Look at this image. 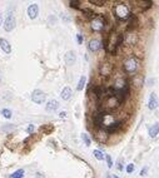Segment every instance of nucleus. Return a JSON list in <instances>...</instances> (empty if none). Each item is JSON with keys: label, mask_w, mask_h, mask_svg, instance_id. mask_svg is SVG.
<instances>
[{"label": "nucleus", "mask_w": 159, "mask_h": 178, "mask_svg": "<svg viewBox=\"0 0 159 178\" xmlns=\"http://www.w3.org/2000/svg\"><path fill=\"white\" fill-rule=\"evenodd\" d=\"M10 178H24V169H18L10 176Z\"/></svg>", "instance_id": "nucleus-22"}, {"label": "nucleus", "mask_w": 159, "mask_h": 178, "mask_svg": "<svg viewBox=\"0 0 159 178\" xmlns=\"http://www.w3.org/2000/svg\"><path fill=\"white\" fill-rule=\"evenodd\" d=\"M82 11H83V14L85 15V16H88V18H91V19H93V18L95 16V13L91 9H82Z\"/></svg>", "instance_id": "nucleus-20"}, {"label": "nucleus", "mask_w": 159, "mask_h": 178, "mask_svg": "<svg viewBox=\"0 0 159 178\" xmlns=\"http://www.w3.org/2000/svg\"><path fill=\"white\" fill-rule=\"evenodd\" d=\"M62 98L64 100H69L70 98H71V95H73V92H71V89L69 88V87H65L63 90H62Z\"/></svg>", "instance_id": "nucleus-18"}, {"label": "nucleus", "mask_w": 159, "mask_h": 178, "mask_svg": "<svg viewBox=\"0 0 159 178\" xmlns=\"http://www.w3.org/2000/svg\"><path fill=\"white\" fill-rule=\"evenodd\" d=\"M137 66H138V62H137V58L135 57H129L128 58L124 64H123V69L125 70V73H134L137 70Z\"/></svg>", "instance_id": "nucleus-3"}, {"label": "nucleus", "mask_w": 159, "mask_h": 178, "mask_svg": "<svg viewBox=\"0 0 159 178\" xmlns=\"http://www.w3.org/2000/svg\"><path fill=\"white\" fill-rule=\"evenodd\" d=\"M124 40H125V43H127V45L133 47V45H137L139 38H138V35L134 33V32H128V33L125 34V36H124Z\"/></svg>", "instance_id": "nucleus-8"}, {"label": "nucleus", "mask_w": 159, "mask_h": 178, "mask_svg": "<svg viewBox=\"0 0 159 178\" xmlns=\"http://www.w3.org/2000/svg\"><path fill=\"white\" fill-rule=\"evenodd\" d=\"M118 169L123 171V167H121V159H119V162H118Z\"/></svg>", "instance_id": "nucleus-33"}, {"label": "nucleus", "mask_w": 159, "mask_h": 178, "mask_svg": "<svg viewBox=\"0 0 159 178\" xmlns=\"http://www.w3.org/2000/svg\"><path fill=\"white\" fill-rule=\"evenodd\" d=\"M105 159H107V163H108V167L109 168H112L113 167V162H112V157L109 156V154H107L105 156Z\"/></svg>", "instance_id": "nucleus-29"}, {"label": "nucleus", "mask_w": 159, "mask_h": 178, "mask_svg": "<svg viewBox=\"0 0 159 178\" xmlns=\"http://www.w3.org/2000/svg\"><path fill=\"white\" fill-rule=\"evenodd\" d=\"M148 133H149L150 138H155L158 136V133H159V122H157L155 124H153L152 127H149Z\"/></svg>", "instance_id": "nucleus-17"}, {"label": "nucleus", "mask_w": 159, "mask_h": 178, "mask_svg": "<svg viewBox=\"0 0 159 178\" xmlns=\"http://www.w3.org/2000/svg\"><path fill=\"white\" fill-rule=\"evenodd\" d=\"M26 131H28V133L32 134V133L34 132V126H33V124H30V126L28 127V129H26Z\"/></svg>", "instance_id": "nucleus-32"}, {"label": "nucleus", "mask_w": 159, "mask_h": 178, "mask_svg": "<svg viewBox=\"0 0 159 178\" xmlns=\"http://www.w3.org/2000/svg\"><path fill=\"white\" fill-rule=\"evenodd\" d=\"M128 20H129V21H128V27H127L128 32H133V30L135 29V28L138 27V24H139V21H138V16H137L135 14H132Z\"/></svg>", "instance_id": "nucleus-10"}, {"label": "nucleus", "mask_w": 159, "mask_h": 178, "mask_svg": "<svg viewBox=\"0 0 159 178\" xmlns=\"http://www.w3.org/2000/svg\"><path fill=\"white\" fill-rule=\"evenodd\" d=\"M0 47H1V49L4 50V53L9 54V53L11 52V45H10V43H9L7 39L0 38Z\"/></svg>", "instance_id": "nucleus-16"}, {"label": "nucleus", "mask_w": 159, "mask_h": 178, "mask_svg": "<svg viewBox=\"0 0 159 178\" xmlns=\"http://www.w3.org/2000/svg\"><path fill=\"white\" fill-rule=\"evenodd\" d=\"M39 14V7L36 4H32L30 7L28 8V15L30 19H35L36 16Z\"/></svg>", "instance_id": "nucleus-11"}, {"label": "nucleus", "mask_w": 159, "mask_h": 178, "mask_svg": "<svg viewBox=\"0 0 159 178\" xmlns=\"http://www.w3.org/2000/svg\"><path fill=\"white\" fill-rule=\"evenodd\" d=\"M1 115L4 117V118L10 119V118H11V115H13V113H11V110H10V109H3V110H1Z\"/></svg>", "instance_id": "nucleus-23"}, {"label": "nucleus", "mask_w": 159, "mask_h": 178, "mask_svg": "<svg viewBox=\"0 0 159 178\" xmlns=\"http://www.w3.org/2000/svg\"><path fill=\"white\" fill-rule=\"evenodd\" d=\"M105 115L107 113L102 110V112H98L96 114H94L93 117V122H94V126L96 128H102L103 129V123H104V119H105Z\"/></svg>", "instance_id": "nucleus-6"}, {"label": "nucleus", "mask_w": 159, "mask_h": 178, "mask_svg": "<svg viewBox=\"0 0 159 178\" xmlns=\"http://www.w3.org/2000/svg\"><path fill=\"white\" fill-rule=\"evenodd\" d=\"M75 60H77V55H75V53L73 50H70V52H68L65 54V63H66V65H73L75 63Z\"/></svg>", "instance_id": "nucleus-13"}, {"label": "nucleus", "mask_w": 159, "mask_h": 178, "mask_svg": "<svg viewBox=\"0 0 159 178\" xmlns=\"http://www.w3.org/2000/svg\"><path fill=\"white\" fill-rule=\"evenodd\" d=\"M90 27L94 32H103L104 27H105V18L103 15H95L93 19H91Z\"/></svg>", "instance_id": "nucleus-2"}, {"label": "nucleus", "mask_w": 159, "mask_h": 178, "mask_svg": "<svg viewBox=\"0 0 159 178\" xmlns=\"http://www.w3.org/2000/svg\"><path fill=\"white\" fill-rule=\"evenodd\" d=\"M77 40H78L79 44H82V43H83V35L82 34H78L77 35Z\"/></svg>", "instance_id": "nucleus-30"}, {"label": "nucleus", "mask_w": 159, "mask_h": 178, "mask_svg": "<svg viewBox=\"0 0 159 178\" xmlns=\"http://www.w3.org/2000/svg\"><path fill=\"white\" fill-rule=\"evenodd\" d=\"M114 69V66L110 63H103L99 66V74L102 77H109L112 74V72Z\"/></svg>", "instance_id": "nucleus-7"}, {"label": "nucleus", "mask_w": 159, "mask_h": 178, "mask_svg": "<svg viewBox=\"0 0 159 178\" xmlns=\"http://www.w3.org/2000/svg\"><path fill=\"white\" fill-rule=\"evenodd\" d=\"M113 11H114V15H115V18H117L118 20H128V19H129V16L132 15L129 7L125 5L124 3L117 4L114 7Z\"/></svg>", "instance_id": "nucleus-1"}, {"label": "nucleus", "mask_w": 159, "mask_h": 178, "mask_svg": "<svg viewBox=\"0 0 159 178\" xmlns=\"http://www.w3.org/2000/svg\"><path fill=\"white\" fill-rule=\"evenodd\" d=\"M15 27H16V19H15V16L14 15H9L7 18V20H5V23H4L5 32H11V30H13Z\"/></svg>", "instance_id": "nucleus-9"}, {"label": "nucleus", "mask_w": 159, "mask_h": 178, "mask_svg": "<svg viewBox=\"0 0 159 178\" xmlns=\"http://www.w3.org/2000/svg\"><path fill=\"white\" fill-rule=\"evenodd\" d=\"M59 115H60V118H65V117H66V113H65V112H62Z\"/></svg>", "instance_id": "nucleus-34"}, {"label": "nucleus", "mask_w": 159, "mask_h": 178, "mask_svg": "<svg viewBox=\"0 0 159 178\" xmlns=\"http://www.w3.org/2000/svg\"><path fill=\"white\" fill-rule=\"evenodd\" d=\"M146 172H148V167H144V168L142 169V172H140V176L144 177V176L146 174Z\"/></svg>", "instance_id": "nucleus-31"}, {"label": "nucleus", "mask_w": 159, "mask_h": 178, "mask_svg": "<svg viewBox=\"0 0 159 178\" xmlns=\"http://www.w3.org/2000/svg\"><path fill=\"white\" fill-rule=\"evenodd\" d=\"M58 108H59V103H58V100H55V99L49 100V102L46 103V107H45V109L48 110V112H54V110H57Z\"/></svg>", "instance_id": "nucleus-15"}, {"label": "nucleus", "mask_w": 159, "mask_h": 178, "mask_svg": "<svg viewBox=\"0 0 159 178\" xmlns=\"http://www.w3.org/2000/svg\"><path fill=\"white\" fill-rule=\"evenodd\" d=\"M121 126H123V120H117V122H113V123L104 126V131H105V133H108V134H112V133L118 132Z\"/></svg>", "instance_id": "nucleus-4"}, {"label": "nucleus", "mask_w": 159, "mask_h": 178, "mask_svg": "<svg viewBox=\"0 0 159 178\" xmlns=\"http://www.w3.org/2000/svg\"><path fill=\"white\" fill-rule=\"evenodd\" d=\"M158 106H159V102H158V97H157V94L155 93H152L150 94V97H149V103H148V107H149V109H157L158 108Z\"/></svg>", "instance_id": "nucleus-12"}, {"label": "nucleus", "mask_w": 159, "mask_h": 178, "mask_svg": "<svg viewBox=\"0 0 159 178\" xmlns=\"http://www.w3.org/2000/svg\"><path fill=\"white\" fill-rule=\"evenodd\" d=\"M89 3L93 4V5H96V7H103V5L105 4V1H104V0H90Z\"/></svg>", "instance_id": "nucleus-25"}, {"label": "nucleus", "mask_w": 159, "mask_h": 178, "mask_svg": "<svg viewBox=\"0 0 159 178\" xmlns=\"http://www.w3.org/2000/svg\"><path fill=\"white\" fill-rule=\"evenodd\" d=\"M85 82H87V78H85V75H83V77L80 78V81H79L78 85H77V89H78V90H83L84 85H85Z\"/></svg>", "instance_id": "nucleus-21"}, {"label": "nucleus", "mask_w": 159, "mask_h": 178, "mask_svg": "<svg viewBox=\"0 0 159 178\" xmlns=\"http://www.w3.org/2000/svg\"><path fill=\"white\" fill-rule=\"evenodd\" d=\"M134 169H135V165H134L133 163L127 165V172H128V173H132V172H134Z\"/></svg>", "instance_id": "nucleus-28"}, {"label": "nucleus", "mask_w": 159, "mask_h": 178, "mask_svg": "<svg viewBox=\"0 0 159 178\" xmlns=\"http://www.w3.org/2000/svg\"><path fill=\"white\" fill-rule=\"evenodd\" d=\"M93 154H94V157L98 159V161H103L104 159V156H103V153L99 151V149H95L94 152H93Z\"/></svg>", "instance_id": "nucleus-24"}, {"label": "nucleus", "mask_w": 159, "mask_h": 178, "mask_svg": "<svg viewBox=\"0 0 159 178\" xmlns=\"http://www.w3.org/2000/svg\"><path fill=\"white\" fill-rule=\"evenodd\" d=\"M1 21H3V16H1V13H0V25H1Z\"/></svg>", "instance_id": "nucleus-35"}, {"label": "nucleus", "mask_w": 159, "mask_h": 178, "mask_svg": "<svg viewBox=\"0 0 159 178\" xmlns=\"http://www.w3.org/2000/svg\"><path fill=\"white\" fill-rule=\"evenodd\" d=\"M89 50L90 52H98V50H99V49H100V47H102V43L99 41V40H98V39H91L90 41H89Z\"/></svg>", "instance_id": "nucleus-14"}, {"label": "nucleus", "mask_w": 159, "mask_h": 178, "mask_svg": "<svg viewBox=\"0 0 159 178\" xmlns=\"http://www.w3.org/2000/svg\"><path fill=\"white\" fill-rule=\"evenodd\" d=\"M138 4H140V9H142V11H145V10H148L153 7V1H150V0H146V1H139Z\"/></svg>", "instance_id": "nucleus-19"}, {"label": "nucleus", "mask_w": 159, "mask_h": 178, "mask_svg": "<svg viewBox=\"0 0 159 178\" xmlns=\"http://www.w3.org/2000/svg\"><path fill=\"white\" fill-rule=\"evenodd\" d=\"M113 178H119V177H118V176H114V174H113Z\"/></svg>", "instance_id": "nucleus-36"}, {"label": "nucleus", "mask_w": 159, "mask_h": 178, "mask_svg": "<svg viewBox=\"0 0 159 178\" xmlns=\"http://www.w3.org/2000/svg\"><path fill=\"white\" fill-rule=\"evenodd\" d=\"M82 138H83V140H84V143H85V146H90V143H91V140H90V138H89V136H88V134H85V133H83V134H82Z\"/></svg>", "instance_id": "nucleus-26"}, {"label": "nucleus", "mask_w": 159, "mask_h": 178, "mask_svg": "<svg viewBox=\"0 0 159 178\" xmlns=\"http://www.w3.org/2000/svg\"><path fill=\"white\" fill-rule=\"evenodd\" d=\"M32 99L34 103H38V104H41V103H44L45 99H46V95L45 93L43 90L40 89H35L33 92V94H32Z\"/></svg>", "instance_id": "nucleus-5"}, {"label": "nucleus", "mask_w": 159, "mask_h": 178, "mask_svg": "<svg viewBox=\"0 0 159 178\" xmlns=\"http://www.w3.org/2000/svg\"><path fill=\"white\" fill-rule=\"evenodd\" d=\"M69 5L71 8H74V9H80V7H79V5H80V1H69Z\"/></svg>", "instance_id": "nucleus-27"}]
</instances>
